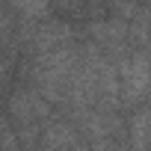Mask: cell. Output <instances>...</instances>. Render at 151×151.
Segmentation results:
<instances>
[{"instance_id":"6","label":"cell","mask_w":151,"mask_h":151,"mask_svg":"<svg viewBox=\"0 0 151 151\" xmlns=\"http://www.w3.org/2000/svg\"><path fill=\"white\" fill-rule=\"evenodd\" d=\"M0 151H24V145L18 142V133L12 127L0 133Z\"/></svg>"},{"instance_id":"7","label":"cell","mask_w":151,"mask_h":151,"mask_svg":"<svg viewBox=\"0 0 151 151\" xmlns=\"http://www.w3.org/2000/svg\"><path fill=\"white\" fill-rule=\"evenodd\" d=\"M50 3H53L59 12H74V9H80L86 0H50Z\"/></svg>"},{"instance_id":"5","label":"cell","mask_w":151,"mask_h":151,"mask_svg":"<svg viewBox=\"0 0 151 151\" xmlns=\"http://www.w3.org/2000/svg\"><path fill=\"white\" fill-rule=\"evenodd\" d=\"M9 6L18 12V15H24V18H30V21H39V18H47V12H50V0H9Z\"/></svg>"},{"instance_id":"2","label":"cell","mask_w":151,"mask_h":151,"mask_svg":"<svg viewBox=\"0 0 151 151\" xmlns=\"http://www.w3.org/2000/svg\"><path fill=\"white\" fill-rule=\"evenodd\" d=\"M6 110H9V119L15 122V127H18V124H33V122H47L53 104H50L39 89L21 86V89H15V92L9 95Z\"/></svg>"},{"instance_id":"3","label":"cell","mask_w":151,"mask_h":151,"mask_svg":"<svg viewBox=\"0 0 151 151\" xmlns=\"http://www.w3.org/2000/svg\"><path fill=\"white\" fill-rule=\"evenodd\" d=\"M80 139H83V133L77 130V124L71 119H50V122H45L42 145L47 151H74Z\"/></svg>"},{"instance_id":"1","label":"cell","mask_w":151,"mask_h":151,"mask_svg":"<svg viewBox=\"0 0 151 151\" xmlns=\"http://www.w3.org/2000/svg\"><path fill=\"white\" fill-rule=\"evenodd\" d=\"M119 83H122V104L133 107L148 98L151 89V50H130L119 62Z\"/></svg>"},{"instance_id":"4","label":"cell","mask_w":151,"mask_h":151,"mask_svg":"<svg viewBox=\"0 0 151 151\" xmlns=\"http://www.w3.org/2000/svg\"><path fill=\"white\" fill-rule=\"evenodd\" d=\"M127 145L130 151H151V101L142 104L127 122Z\"/></svg>"},{"instance_id":"8","label":"cell","mask_w":151,"mask_h":151,"mask_svg":"<svg viewBox=\"0 0 151 151\" xmlns=\"http://www.w3.org/2000/svg\"><path fill=\"white\" fill-rule=\"evenodd\" d=\"M9 33H12V18H9V12L3 6H0V39L9 36Z\"/></svg>"}]
</instances>
